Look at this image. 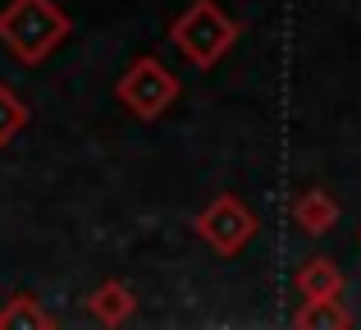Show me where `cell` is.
Segmentation results:
<instances>
[{"label":"cell","mask_w":361,"mask_h":330,"mask_svg":"<svg viewBox=\"0 0 361 330\" xmlns=\"http://www.w3.org/2000/svg\"><path fill=\"white\" fill-rule=\"evenodd\" d=\"M73 33V18L55 0H9L0 9V46L18 64H46Z\"/></svg>","instance_id":"1"},{"label":"cell","mask_w":361,"mask_h":330,"mask_svg":"<svg viewBox=\"0 0 361 330\" xmlns=\"http://www.w3.org/2000/svg\"><path fill=\"white\" fill-rule=\"evenodd\" d=\"M243 23L220 5V0H192L183 14H174L169 23V42L192 69H215L224 55L238 46Z\"/></svg>","instance_id":"2"},{"label":"cell","mask_w":361,"mask_h":330,"mask_svg":"<svg viewBox=\"0 0 361 330\" xmlns=\"http://www.w3.org/2000/svg\"><path fill=\"white\" fill-rule=\"evenodd\" d=\"M178 92H183V83H178L174 69H169L165 60H156V55H137L115 83L119 106L128 110L133 119H142V124H156V119L178 101Z\"/></svg>","instance_id":"3"},{"label":"cell","mask_w":361,"mask_h":330,"mask_svg":"<svg viewBox=\"0 0 361 330\" xmlns=\"http://www.w3.org/2000/svg\"><path fill=\"white\" fill-rule=\"evenodd\" d=\"M192 230L202 234V243H211L220 257H238L247 243L256 239V216L247 211L238 193H220L192 216Z\"/></svg>","instance_id":"4"},{"label":"cell","mask_w":361,"mask_h":330,"mask_svg":"<svg viewBox=\"0 0 361 330\" xmlns=\"http://www.w3.org/2000/svg\"><path fill=\"white\" fill-rule=\"evenodd\" d=\"M87 312L97 317L101 326H128L133 317H137V294H133V285H123V280H106V285L92 289Z\"/></svg>","instance_id":"5"},{"label":"cell","mask_w":361,"mask_h":330,"mask_svg":"<svg viewBox=\"0 0 361 330\" xmlns=\"http://www.w3.org/2000/svg\"><path fill=\"white\" fill-rule=\"evenodd\" d=\"M288 216H293V225H298L302 234H329L334 220H338V202L329 193H320V188H307L302 197H293Z\"/></svg>","instance_id":"6"},{"label":"cell","mask_w":361,"mask_h":330,"mask_svg":"<svg viewBox=\"0 0 361 330\" xmlns=\"http://www.w3.org/2000/svg\"><path fill=\"white\" fill-rule=\"evenodd\" d=\"M298 294H302V303H311V298H343V271L329 257H307L298 271Z\"/></svg>","instance_id":"7"},{"label":"cell","mask_w":361,"mask_h":330,"mask_svg":"<svg viewBox=\"0 0 361 330\" xmlns=\"http://www.w3.org/2000/svg\"><path fill=\"white\" fill-rule=\"evenodd\" d=\"M55 326H60V317L46 312L42 298L32 294H9L0 307V330H55Z\"/></svg>","instance_id":"8"},{"label":"cell","mask_w":361,"mask_h":330,"mask_svg":"<svg viewBox=\"0 0 361 330\" xmlns=\"http://www.w3.org/2000/svg\"><path fill=\"white\" fill-rule=\"evenodd\" d=\"M298 326H302V330H320V326L348 330V326H353V312H348L338 298H311V303L298 307Z\"/></svg>","instance_id":"9"},{"label":"cell","mask_w":361,"mask_h":330,"mask_svg":"<svg viewBox=\"0 0 361 330\" xmlns=\"http://www.w3.org/2000/svg\"><path fill=\"white\" fill-rule=\"evenodd\" d=\"M27 119H32L27 101L18 97L14 88H5V83H0V147H9V143H14V138L27 129Z\"/></svg>","instance_id":"10"}]
</instances>
